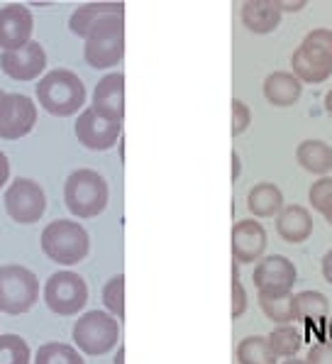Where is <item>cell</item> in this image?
<instances>
[{"instance_id": "74e56055", "label": "cell", "mask_w": 332, "mask_h": 364, "mask_svg": "<svg viewBox=\"0 0 332 364\" xmlns=\"http://www.w3.org/2000/svg\"><path fill=\"white\" fill-rule=\"evenodd\" d=\"M240 173H242V161H240L237 152H232V181H237Z\"/></svg>"}, {"instance_id": "44dd1931", "label": "cell", "mask_w": 332, "mask_h": 364, "mask_svg": "<svg viewBox=\"0 0 332 364\" xmlns=\"http://www.w3.org/2000/svg\"><path fill=\"white\" fill-rule=\"evenodd\" d=\"M296 159L301 169L315 176H328L332 171V147L323 139H303L296 149Z\"/></svg>"}, {"instance_id": "5b68a950", "label": "cell", "mask_w": 332, "mask_h": 364, "mask_svg": "<svg viewBox=\"0 0 332 364\" xmlns=\"http://www.w3.org/2000/svg\"><path fill=\"white\" fill-rule=\"evenodd\" d=\"M39 299V279L35 272L20 264L0 267V311L22 316Z\"/></svg>"}, {"instance_id": "f35d334b", "label": "cell", "mask_w": 332, "mask_h": 364, "mask_svg": "<svg viewBox=\"0 0 332 364\" xmlns=\"http://www.w3.org/2000/svg\"><path fill=\"white\" fill-rule=\"evenodd\" d=\"M325 110H328V115L332 117V88L328 91V96H325Z\"/></svg>"}, {"instance_id": "484cf974", "label": "cell", "mask_w": 332, "mask_h": 364, "mask_svg": "<svg viewBox=\"0 0 332 364\" xmlns=\"http://www.w3.org/2000/svg\"><path fill=\"white\" fill-rule=\"evenodd\" d=\"M267 340H269V345H272V350L277 352V357H284V360L296 357L303 345L301 333H298L294 326H277L269 333Z\"/></svg>"}, {"instance_id": "2e32d148", "label": "cell", "mask_w": 332, "mask_h": 364, "mask_svg": "<svg viewBox=\"0 0 332 364\" xmlns=\"http://www.w3.org/2000/svg\"><path fill=\"white\" fill-rule=\"evenodd\" d=\"M240 18L252 35H269L281 25V10L274 0H247L240 8Z\"/></svg>"}, {"instance_id": "b9f144b4", "label": "cell", "mask_w": 332, "mask_h": 364, "mask_svg": "<svg viewBox=\"0 0 332 364\" xmlns=\"http://www.w3.org/2000/svg\"><path fill=\"white\" fill-rule=\"evenodd\" d=\"M0 96H3V91H0Z\"/></svg>"}, {"instance_id": "d6986e66", "label": "cell", "mask_w": 332, "mask_h": 364, "mask_svg": "<svg viewBox=\"0 0 332 364\" xmlns=\"http://www.w3.org/2000/svg\"><path fill=\"white\" fill-rule=\"evenodd\" d=\"M291 69L301 83H323L332 76V61L308 52L306 47H298L291 57Z\"/></svg>"}, {"instance_id": "5bb4252c", "label": "cell", "mask_w": 332, "mask_h": 364, "mask_svg": "<svg viewBox=\"0 0 332 364\" xmlns=\"http://www.w3.org/2000/svg\"><path fill=\"white\" fill-rule=\"evenodd\" d=\"M267 230L259 220L245 218L237 220L232 228V257L237 264H252L259 262L267 252Z\"/></svg>"}, {"instance_id": "603a6c76", "label": "cell", "mask_w": 332, "mask_h": 364, "mask_svg": "<svg viewBox=\"0 0 332 364\" xmlns=\"http://www.w3.org/2000/svg\"><path fill=\"white\" fill-rule=\"evenodd\" d=\"M105 15H125V3H86L71 15L69 20V27L76 37H88L91 27L95 25L98 20H103Z\"/></svg>"}, {"instance_id": "9a60e30c", "label": "cell", "mask_w": 332, "mask_h": 364, "mask_svg": "<svg viewBox=\"0 0 332 364\" xmlns=\"http://www.w3.org/2000/svg\"><path fill=\"white\" fill-rule=\"evenodd\" d=\"M91 108L112 122L125 120V74L112 71V74H105L100 78L95 83Z\"/></svg>"}, {"instance_id": "f1b7e54d", "label": "cell", "mask_w": 332, "mask_h": 364, "mask_svg": "<svg viewBox=\"0 0 332 364\" xmlns=\"http://www.w3.org/2000/svg\"><path fill=\"white\" fill-rule=\"evenodd\" d=\"M308 198H311V208L318 210L332 225V176H320L308 191Z\"/></svg>"}, {"instance_id": "8fae6325", "label": "cell", "mask_w": 332, "mask_h": 364, "mask_svg": "<svg viewBox=\"0 0 332 364\" xmlns=\"http://www.w3.org/2000/svg\"><path fill=\"white\" fill-rule=\"evenodd\" d=\"M257 291L267 294H279V291H294L296 284V264L284 255H269L262 257L252 274Z\"/></svg>"}, {"instance_id": "e575fe53", "label": "cell", "mask_w": 332, "mask_h": 364, "mask_svg": "<svg viewBox=\"0 0 332 364\" xmlns=\"http://www.w3.org/2000/svg\"><path fill=\"white\" fill-rule=\"evenodd\" d=\"M277 3V8L281 10V15L284 13H298V10L306 8V0H298V3H291V0H274Z\"/></svg>"}, {"instance_id": "4316f807", "label": "cell", "mask_w": 332, "mask_h": 364, "mask_svg": "<svg viewBox=\"0 0 332 364\" xmlns=\"http://www.w3.org/2000/svg\"><path fill=\"white\" fill-rule=\"evenodd\" d=\"M35 364H86L81 352L64 343H47L37 350Z\"/></svg>"}, {"instance_id": "d4e9b609", "label": "cell", "mask_w": 332, "mask_h": 364, "mask_svg": "<svg viewBox=\"0 0 332 364\" xmlns=\"http://www.w3.org/2000/svg\"><path fill=\"white\" fill-rule=\"evenodd\" d=\"M237 362L240 364H279V357L264 335H250V338H245L237 345Z\"/></svg>"}, {"instance_id": "8992f818", "label": "cell", "mask_w": 332, "mask_h": 364, "mask_svg": "<svg viewBox=\"0 0 332 364\" xmlns=\"http://www.w3.org/2000/svg\"><path fill=\"white\" fill-rule=\"evenodd\" d=\"M120 340V323L108 311L83 313L74 326V345L91 357L108 355Z\"/></svg>"}, {"instance_id": "60d3db41", "label": "cell", "mask_w": 332, "mask_h": 364, "mask_svg": "<svg viewBox=\"0 0 332 364\" xmlns=\"http://www.w3.org/2000/svg\"><path fill=\"white\" fill-rule=\"evenodd\" d=\"M281 364H308L306 360H296V357H291V360H284Z\"/></svg>"}, {"instance_id": "4dcf8cb0", "label": "cell", "mask_w": 332, "mask_h": 364, "mask_svg": "<svg viewBox=\"0 0 332 364\" xmlns=\"http://www.w3.org/2000/svg\"><path fill=\"white\" fill-rule=\"evenodd\" d=\"M301 47H306L308 52L332 61V30H328V27H318V30L308 32V35L303 37Z\"/></svg>"}, {"instance_id": "836d02e7", "label": "cell", "mask_w": 332, "mask_h": 364, "mask_svg": "<svg viewBox=\"0 0 332 364\" xmlns=\"http://www.w3.org/2000/svg\"><path fill=\"white\" fill-rule=\"evenodd\" d=\"M308 364H332V343H318L308 350Z\"/></svg>"}, {"instance_id": "cb8c5ba5", "label": "cell", "mask_w": 332, "mask_h": 364, "mask_svg": "<svg viewBox=\"0 0 332 364\" xmlns=\"http://www.w3.org/2000/svg\"><path fill=\"white\" fill-rule=\"evenodd\" d=\"M296 313H298V321L306 323V326H323L330 313L328 296L313 289L301 291V294H296Z\"/></svg>"}, {"instance_id": "ba28073f", "label": "cell", "mask_w": 332, "mask_h": 364, "mask_svg": "<svg viewBox=\"0 0 332 364\" xmlns=\"http://www.w3.org/2000/svg\"><path fill=\"white\" fill-rule=\"evenodd\" d=\"M5 210L20 225H35L47 210V196L32 178H15L5 188Z\"/></svg>"}, {"instance_id": "ab89813d", "label": "cell", "mask_w": 332, "mask_h": 364, "mask_svg": "<svg viewBox=\"0 0 332 364\" xmlns=\"http://www.w3.org/2000/svg\"><path fill=\"white\" fill-rule=\"evenodd\" d=\"M115 364H125V347H120L115 355Z\"/></svg>"}, {"instance_id": "4fadbf2b", "label": "cell", "mask_w": 332, "mask_h": 364, "mask_svg": "<svg viewBox=\"0 0 332 364\" xmlns=\"http://www.w3.org/2000/svg\"><path fill=\"white\" fill-rule=\"evenodd\" d=\"M44 66H47V52L35 39H30L22 49L3 52L0 57V69L15 81H32L42 74Z\"/></svg>"}, {"instance_id": "d6a6232c", "label": "cell", "mask_w": 332, "mask_h": 364, "mask_svg": "<svg viewBox=\"0 0 332 364\" xmlns=\"http://www.w3.org/2000/svg\"><path fill=\"white\" fill-rule=\"evenodd\" d=\"M252 122V110L247 103H242L240 98L232 100V137H240L242 132L250 127Z\"/></svg>"}, {"instance_id": "f546056e", "label": "cell", "mask_w": 332, "mask_h": 364, "mask_svg": "<svg viewBox=\"0 0 332 364\" xmlns=\"http://www.w3.org/2000/svg\"><path fill=\"white\" fill-rule=\"evenodd\" d=\"M0 364H30V345L20 335H0Z\"/></svg>"}, {"instance_id": "ac0fdd59", "label": "cell", "mask_w": 332, "mask_h": 364, "mask_svg": "<svg viewBox=\"0 0 332 364\" xmlns=\"http://www.w3.org/2000/svg\"><path fill=\"white\" fill-rule=\"evenodd\" d=\"M303 93V83L291 71H274L264 78V98L277 108H289L298 103Z\"/></svg>"}, {"instance_id": "52a82bcc", "label": "cell", "mask_w": 332, "mask_h": 364, "mask_svg": "<svg viewBox=\"0 0 332 364\" xmlns=\"http://www.w3.org/2000/svg\"><path fill=\"white\" fill-rule=\"evenodd\" d=\"M44 304L56 316H76L88 304V287L81 274L56 272L44 284Z\"/></svg>"}, {"instance_id": "d590c367", "label": "cell", "mask_w": 332, "mask_h": 364, "mask_svg": "<svg viewBox=\"0 0 332 364\" xmlns=\"http://www.w3.org/2000/svg\"><path fill=\"white\" fill-rule=\"evenodd\" d=\"M320 272H323V279L332 287V250L325 252L323 262H320Z\"/></svg>"}, {"instance_id": "7402d4cb", "label": "cell", "mask_w": 332, "mask_h": 364, "mask_svg": "<svg viewBox=\"0 0 332 364\" xmlns=\"http://www.w3.org/2000/svg\"><path fill=\"white\" fill-rule=\"evenodd\" d=\"M284 205V193H281L277 183L262 181L252 186L250 193H247V208L257 218H277Z\"/></svg>"}, {"instance_id": "7c38bea8", "label": "cell", "mask_w": 332, "mask_h": 364, "mask_svg": "<svg viewBox=\"0 0 332 364\" xmlns=\"http://www.w3.org/2000/svg\"><path fill=\"white\" fill-rule=\"evenodd\" d=\"M32 27H35V18L32 13L20 3L5 5L0 10V49L3 52H15L22 49L32 37Z\"/></svg>"}, {"instance_id": "30bf717a", "label": "cell", "mask_w": 332, "mask_h": 364, "mask_svg": "<svg viewBox=\"0 0 332 364\" xmlns=\"http://www.w3.org/2000/svg\"><path fill=\"white\" fill-rule=\"evenodd\" d=\"M76 137L91 152H105L122 137V122H112L108 117L98 115L93 108L81 110L76 117Z\"/></svg>"}, {"instance_id": "ffe728a7", "label": "cell", "mask_w": 332, "mask_h": 364, "mask_svg": "<svg viewBox=\"0 0 332 364\" xmlns=\"http://www.w3.org/2000/svg\"><path fill=\"white\" fill-rule=\"evenodd\" d=\"M259 308H262L264 316L272 323H277V326H294L298 321L294 291H279V294L259 291Z\"/></svg>"}, {"instance_id": "7a4b0ae2", "label": "cell", "mask_w": 332, "mask_h": 364, "mask_svg": "<svg viewBox=\"0 0 332 364\" xmlns=\"http://www.w3.org/2000/svg\"><path fill=\"white\" fill-rule=\"evenodd\" d=\"M86 64L93 69H112L125 57V15H105L91 27L83 47Z\"/></svg>"}, {"instance_id": "e0dca14e", "label": "cell", "mask_w": 332, "mask_h": 364, "mask_svg": "<svg viewBox=\"0 0 332 364\" xmlns=\"http://www.w3.org/2000/svg\"><path fill=\"white\" fill-rule=\"evenodd\" d=\"M277 232L284 242L301 245L313 235V215L303 205H284L277 215Z\"/></svg>"}, {"instance_id": "277c9868", "label": "cell", "mask_w": 332, "mask_h": 364, "mask_svg": "<svg viewBox=\"0 0 332 364\" xmlns=\"http://www.w3.org/2000/svg\"><path fill=\"white\" fill-rule=\"evenodd\" d=\"M108 181L93 169H76L64 183V203L76 218H95L108 208Z\"/></svg>"}, {"instance_id": "9c48e42d", "label": "cell", "mask_w": 332, "mask_h": 364, "mask_svg": "<svg viewBox=\"0 0 332 364\" xmlns=\"http://www.w3.org/2000/svg\"><path fill=\"white\" fill-rule=\"evenodd\" d=\"M37 122V105L22 93H3L0 96V137L20 139L32 132Z\"/></svg>"}, {"instance_id": "8d00e7d4", "label": "cell", "mask_w": 332, "mask_h": 364, "mask_svg": "<svg viewBox=\"0 0 332 364\" xmlns=\"http://www.w3.org/2000/svg\"><path fill=\"white\" fill-rule=\"evenodd\" d=\"M8 176H10V161H8V156H5L3 152H0V188L5 186V181H8Z\"/></svg>"}, {"instance_id": "83f0119b", "label": "cell", "mask_w": 332, "mask_h": 364, "mask_svg": "<svg viewBox=\"0 0 332 364\" xmlns=\"http://www.w3.org/2000/svg\"><path fill=\"white\" fill-rule=\"evenodd\" d=\"M103 306L117 321H125V277L115 274L103 287Z\"/></svg>"}, {"instance_id": "6da1fadb", "label": "cell", "mask_w": 332, "mask_h": 364, "mask_svg": "<svg viewBox=\"0 0 332 364\" xmlns=\"http://www.w3.org/2000/svg\"><path fill=\"white\" fill-rule=\"evenodd\" d=\"M42 110L56 117H69L78 113L86 103V86L74 71L54 69L42 76L35 88Z\"/></svg>"}, {"instance_id": "1f68e13d", "label": "cell", "mask_w": 332, "mask_h": 364, "mask_svg": "<svg viewBox=\"0 0 332 364\" xmlns=\"http://www.w3.org/2000/svg\"><path fill=\"white\" fill-rule=\"evenodd\" d=\"M247 311V291L242 287L240 282V269H237V262L232 267V318L237 321L240 316H245Z\"/></svg>"}, {"instance_id": "3957f363", "label": "cell", "mask_w": 332, "mask_h": 364, "mask_svg": "<svg viewBox=\"0 0 332 364\" xmlns=\"http://www.w3.org/2000/svg\"><path fill=\"white\" fill-rule=\"evenodd\" d=\"M39 245H42L44 255L56 264L74 267L88 257L91 237H88L86 228H81L74 220H54L42 230Z\"/></svg>"}]
</instances>
